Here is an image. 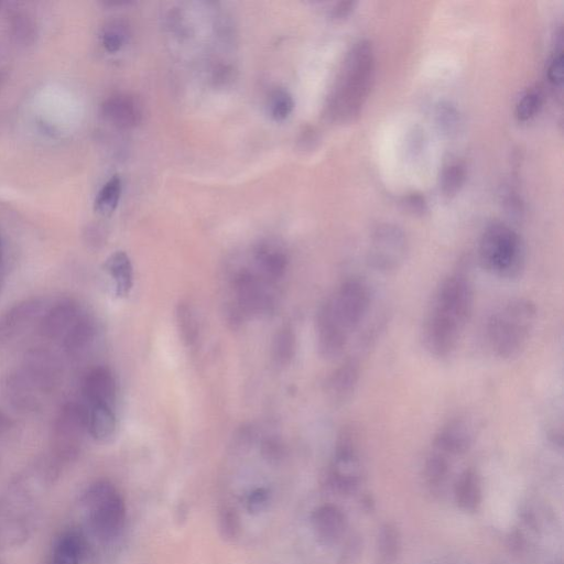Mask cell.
Listing matches in <instances>:
<instances>
[{"label":"cell","mask_w":564,"mask_h":564,"mask_svg":"<svg viewBox=\"0 0 564 564\" xmlns=\"http://www.w3.org/2000/svg\"><path fill=\"white\" fill-rule=\"evenodd\" d=\"M61 466L51 457L32 463L0 494V549L26 544L34 535L47 497Z\"/></svg>","instance_id":"cell-1"},{"label":"cell","mask_w":564,"mask_h":564,"mask_svg":"<svg viewBox=\"0 0 564 564\" xmlns=\"http://www.w3.org/2000/svg\"><path fill=\"white\" fill-rule=\"evenodd\" d=\"M474 302V289L468 277L455 274L441 282L423 325V345L430 355L447 359L458 349L472 318Z\"/></svg>","instance_id":"cell-2"},{"label":"cell","mask_w":564,"mask_h":564,"mask_svg":"<svg viewBox=\"0 0 564 564\" xmlns=\"http://www.w3.org/2000/svg\"><path fill=\"white\" fill-rule=\"evenodd\" d=\"M375 79V56L370 42L363 40L347 54L338 86L331 100V114L340 122L359 117Z\"/></svg>","instance_id":"cell-3"},{"label":"cell","mask_w":564,"mask_h":564,"mask_svg":"<svg viewBox=\"0 0 564 564\" xmlns=\"http://www.w3.org/2000/svg\"><path fill=\"white\" fill-rule=\"evenodd\" d=\"M537 321V307L526 298L509 300L487 323V341L502 360H512L526 349Z\"/></svg>","instance_id":"cell-4"},{"label":"cell","mask_w":564,"mask_h":564,"mask_svg":"<svg viewBox=\"0 0 564 564\" xmlns=\"http://www.w3.org/2000/svg\"><path fill=\"white\" fill-rule=\"evenodd\" d=\"M82 508L90 534L102 542L115 540L126 523V505L110 481H97L82 496Z\"/></svg>","instance_id":"cell-5"},{"label":"cell","mask_w":564,"mask_h":564,"mask_svg":"<svg viewBox=\"0 0 564 564\" xmlns=\"http://www.w3.org/2000/svg\"><path fill=\"white\" fill-rule=\"evenodd\" d=\"M479 259L487 273L502 279H516L523 275L526 265L522 238L506 224L493 223L481 237Z\"/></svg>","instance_id":"cell-6"},{"label":"cell","mask_w":564,"mask_h":564,"mask_svg":"<svg viewBox=\"0 0 564 564\" xmlns=\"http://www.w3.org/2000/svg\"><path fill=\"white\" fill-rule=\"evenodd\" d=\"M88 407L69 401L54 418L50 436V457L61 468L78 459L88 432Z\"/></svg>","instance_id":"cell-7"},{"label":"cell","mask_w":564,"mask_h":564,"mask_svg":"<svg viewBox=\"0 0 564 564\" xmlns=\"http://www.w3.org/2000/svg\"><path fill=\"white\" fill-rule=\"evenodd\" d=\"M333 316L347 333H352L367 316L372 295L366 282L361 279H349L343 282L335 294L327 300Z\"/></svg>","instance_id":"cell-8"},{"label":"cell","mask_w":564,"mask_h":564,"mask_svg":"<svg viewBox=\"0 0 564 564\" xmlns=\"http://www.w3.org/2000/svg\"><path fill=\"white\" fill-rule=\"evenodd\" d=\"M408 240L403 230L392 224L378 226L371 237L367 262L382 273H390L405 263Z\"/></svg>","instance_id":"cell-9"},{"label":"cell","mask_w":564,"mask_h":564,"mask_svg":"<svg viewBox=\"0 0 564 564\" xmlns=\"http://www.w3.org/2000/svg\"><path fill=\"white\" fill-rule=\"evenodd\" d=\"M19 368L43 396L54 392L61 383L63 375L61 361L56 354L42 347L29 350Z\"/></svg>","instance_id":"cell-10"},{"label":"cell","mask_w":564,"mask_h":564,"mask_svg":"<svg viewBox=\"0 0 564 564\" xmlns=\"http://www.w3.org/2000/svg\"><path fill=\"white\" fill-rule=\"evenodd\" d=\"M46 311V300H21L0 314V346L13 342L24 334Z\"/></svg>","instance_id":"cell-11"},{"label":"cell","mask_w":564,"mask_h":564,"mask_svg":"<svg viewBox=\"0 0 564 564\" xmlns=\"http://www.w3.org/2000/svg\"><path fill=\"white\" fill-rule=\"evenodd\" d=\"M2 392L9 406L19 414H34L42 405L40 390L19 367L5 375Z\"/></svg>","instance_id":"cell-12"},{"label":"cell","mask_w":564,"mask_h":564,"mask_svg":"<svg viewBox=\"0 0 564 564\" xmlns=\"http://www.w3.org/2000/svg\"><path fill=\"white\" fill-rule=\"evenodd\" d=\"M80 303L63 298L43 312L39 320V334L43 339L60 340L82 316Z\"/></svg>","instance_id":"cell-13"},{"label":"cell","mask_w":564,"mask_h":564,"mask_svg":"<svg viewBox=\"0 0 564 564\" xmlns=\"http://www.w3.org/2000/svg\"><path fill=\"white\" fill-rule=\"evenodd\" d=\"M317 333L319 351L323 359H338L345 350L350 333L335 319L328 301L323 303L318 312Z\"/></svg>","instance_id":"cell-14"},{"label":"cell","mask_w":564,"mask_h":564,"mask_svg":"<svg viewBox=\"0 0 564 564\" xmlns=\"http://www.w3.org/2000/svg\"><path fill=\"white\" fill-rule=\"evenodd\" d=\"M269 282L263 277L244 270L234 280L238 307L246 313L266 312L271 305Z\"/></svg>","instance_id":"cell-15"},{"label":"cell","mask_w":564,"mask_h":564,"mask_svg":"<svg viewBox=\"0 0 564 564\" xmlns=\"http://www.w3.org/2000/svg\"><path fill=\"white\" fill-rule=\"evenodd\" d=\"M82 393L89 406L107 405L114 408L117 386L115 377L105 366H96L85 374Z\"/></svg>","instance_id":"cell-16"},{"label":"cell","mask_w":564,"mask_h":564,"mask_svg":"<svg viewBox=\"0 0 564 564\" xmlns=\"http://www.w3.org/2000/svg\"><path fill=\"white\" fill-rule=\"evenodd\" d=\"M89 551V540L82 530H65L54 542L50 564H83Z\"/></svg>","instance_id":"cell-17"},{"label":"cell","mask_w":564,"mask_h":564,"mask_svg":"<svg viewBox=\"0 0 564 564\" xmlns=\"http://www.w3.org/2000/svg\"><path fill=\"white\" fill-rule=\"evenodd\" d=\"M102 113L108 122L122 129L136 127L143 117L140 103L128 94L108 97L102 105Z\"/></svg>","instance_id":"cell-18"},{"label":"cell","mask_w":564,"mask_h":564,"mask_svg":"<svg viewBox=\"0 0 564 564\" xmlns=\"http://www.w3.org/2000/svg\"><path fill=\"white\" fill-rule=\"evenodd\" d=\"M314 534L321 544L331 546L336 544L345 533L346 518L340 508L324 505L316 509L311 517Z\"/></svg>","instance_id":"cell-19"},{"label":"cell","mask_w":564,"mask_h":564,"mask_svg":"<svg viewBox=\"0 0 564 564\" xmlns=\"http://www.w3.org/2000/svg\"><path fill=\"white\" fill-rule=\"evenodd\" d=\"M473 432L462 419H453L444 425L433 441L435 448L442 454L461 455L472 446Z\"/></svg>","instance_id":"cell-20"},{"label":"cell","mask_w":564,"mask_h":564,"mask_svg":"<svg viewBox=\"0 0 564 564\" xmlns=\"http://www.w3.org/2000/svg\"><path fill=\"white\" fill-rule=\"evenodd\" d=\"M97 335V324L93 317L82 314L62 338L65 354L71 359H80L91 349Z\"/></svg>","instance_id":"cell-21"},{"label":"cell","mask_w":564,"mask_h":564,"mask_svg":"<svg viewBox=\"0 0 564 564\" xmlns=\"http://www.w3.org/2000/svg\"><path fill=\"white\" fill-rule=\"evenodd\" d=\"M255 262L259 276L271 284L285 276L288 268V257L278 244L265 242L255 249Z\"/></svg>","instance_id":"cell-22"},{"label":"cell","mask_w":564,"mask_h":564,"mask_svg":"<svg viewBox=\"0 0 564 564\" xmlns=\"http://www.w3.org/2000/svg\"><path fill=\"white\" fill-rule=\"evenodd\" d=\"M361 377L360 363L347 360L329 378L328 394L334 403H343L354 394Z\"/></svg>","instance_id":"cell-23"},{"label":"cell","mask_w":564,"mask_h":564,"mask_svg":"<svg viewBox=\"0 0 564 564\" xmlns=\"http://www.w3.org/2000/svg\"><path fill=\"white\" fill-rule=\"evenodd\" d=\"M8 35L16 46H34L39 34L37 19L28 10L14 9L7 17Z\"/></svg>","instance_id":"cell-24"},{"label":"cell","mask_w":564,"mask_h":564,"mask_svg":"<svg viewBox=\"0 0 564 564\" xmlns=\"http://www.w3.org/2000/svg\"><path fill=\"white\" fill-rule=\"evenodd\" d=\"M104 270L114 282L115 296L127 298L134 287V269L129 256L118 251L106 259Z\"/></svg>","instance_id":"cell-25"},{"label":"cell","mask_w":564,"mask_h":564,"mask_svg":"<svg viewBox=\"0 0 564 564\" xmlns=\"http://www.w3.org/2000/svg\"><path fill=\"white\" fill-rule=\"evenodd\" d=\"M88 432L99 442L111 440L116 432L117 420L114 408L107 405H94L88 408Z\"/></svg>","instance_id":"cell-26"},{"label":"cell","mask_w":564,"mask_h":564,"mask_svg":"<svg viewBox=\"0 0 564 564\" xmlns=\"http://www.w3.org/2000/svg\"><path fill=\"white\" fill-rule=\"evenodd\" d=\"M455 500L464 512L477 511L482 502V488L479 476L474 471L464 472L455 486Z\"/></svg>","instance_id":"cell-27"},{"label":"cell","mask_w":564,"mask_h":564,"mask_svg":"<svg viewBox=\"0 0 564 564\" xmlns=\"http://www.w3.org/2000/svg\"><path fill=\"white\" fill-rule=\"evenodd\" d=\"M401 548L398 529L393 524L384 525L377 538V564H396Z\"/></svg>","instance_id":"cell-28"},{"label":"cell","mask_w":564,"mask_h":564,"mask_svg":"<svg viewBox=\"0 0 564 564\" xmlns=\"http://www.w3.org/2000/svg\"><path fill=\"white\" fill-rule=\"evenodd\" d=\"M123 184L121 178L114 176L108 180L104 187L100 190L94 202V211L103 216L110 218L117 209L119 200H121Z\"/></svg>","instance_id":"cell-29"},{"label":"cell","mask_w":564,"mask_h":564,"mask_svg":"<svg viewBox=\"0 0 564 564\" xmlns=\"http://www.w3.org/2000/svg\"><path fill=\"white\" fill-rule=\"evenodd\" d=\"M296 352V336L289 328L280 329L273 342V357L277 364L285 366L290 363Z\"/></svg>","instance_id":"cell-30"},{"label":"cell","mask_w":564,"mask_h":564,"mask_svg":"<svg viewBox=\"0 0 564 564\" xmlns=\"http://www.w3.org/2000/svg\"><path fill=\"white\" fill-rule=\"evenodd\" d=\"M177 321L182 341L192 346L198 340L199 330L197 319L187 303H180L178 306Z\"/></svg>","instance_id":"cell-31"},{"label":"cell","mask_w":564,"mask_h":564,"mask_svg":"<svg viewBox=\"0 0 564 564\" xmlns=\"http://www.w3.org/2000/svg\"><path fill=\"white\" fill-rule=\"evenodd\" d=\"M466 179L465 167L460 162H454L443 169L441 175V190L447 197L457 194Z\"/></svg>","instance_id":"cell-32"},{"label":"cell","mask_w":564,"mask_h":564,"mask_svg":"<svg viewBox=\"0 0 564 564\" xmlns=\"http://www.w3.org/2000/svg\"><path fill=\"white\" fill-rule=\"evenodd\" d=\"M127 40V27L121 20L108 23L102 34V43L106 51L115 53L121 50Z\"/></svg>","instance_id":"cell-33"},{"label":"cell","mask_w":564,"mask_h":564,"mask_svg":"<svg viewBox=\"0 0 564 564\" xmlns=\"http://www.w3.org/2000/svg\"><path fill=\"white\" fill-rule=\"evenodd\" d=\"M542 101H544V95L539 89L527 91L517 103L516 117L522 122L529 121L539 112Z\"/></svg>","instance_id":"cell-34"},{"label":"cell","mask_w":564,"mask_h":564,"mask_svg":"<svg viewBox=\"0 0 564 564\" xmlns=\"http://www.w3.org/2000/svg\"><path fill=\"white\" fill-rule=\"evenodd\" d=\"M270 114L276 121H285L295 108V101L286 90H276L270 97Z\"/></svg>","instance_id":"cell-35"},{"label":"cell","mask_w":564,"mask_h":564,"mask_svg":"<svg viewBox=\"0 0 564 564\" xmlns=\"http://www.w3.org/2000/svg\"><path fill=\"white\" fill-rule=\"evenodd\" d=\"M449 472V462L444 454L438 452L430 455L426 462V475L431 483H440Z\"/></svg>","instance_id":"cell-36"},{"label":"cell","mask_w":564,"mask_h":564,"mask_svg":"<svg viewBox=\"0 0 564 564\" xmlns=\"http://www.w3.org/2000/svg\"><path fill=\"white\" fill-rule=\"evenodd\" d=\"M270 502V491L265 487H258L247 495L246 508L249 513L257 515L265 512Z\"/></svg>","instance_id":"cell-37"},{"label":"cell","mask_w":564,"mask_h":564,"mask_svg":"<svg viewBox=\"0 0 564 564\" xmlns=\"http://www.w3.org/2000/svg\"><path fill=\"white\" fill-rule=\"evenodd\" d=\"M220 528L223 537L226 539H235L240 534V518L233 509H224L220 517Z\"/></svg>","instance_id":"cell-38"},{"label":"cell","mask_w":564,"mask_h":564,"mask_svg":"<svg viewBox=\"0 0 564 564\" xmlns=\"http://www.w3.org/2000/svg\"><path fill=\"white\" fill-rule=\"evenodd\" d=\"M547 77L549 82L555 86H561L563 83V53L562 49L556 51L551 58L548 69Z\"/></svg>","instance_id":"cell-39"},{"label":"cell","mask_w":564,"mask_h":564,"mask_svg":"<svg viewBox=\"0 0 564 564\" xmlns=\"http://www.w3.org/2000/svg\"><path fill=\"white\" fill-rule=\"evenodd\" d=\"M439 123L444 130L451 132L458 123V114L453 107L442 105L438 112Z\"/></svg>","instance_id":"cell-40"},{"label":"cell","mask_w":564,"mask_h":564,"mask_svg":"<svg viewBox=\"0 0 564 564\" xmlns=\"http://www.w3.org/2000/svg\"><path fill=\"white\" fill-rule=\"evenodd\" d=\"M405 204L407 206V209L414 214H425L428 209L425 198H423L422 195L418 193L408 195L405 200Z\"/></svg>","instance_id":"cell-41"},{"label":"cell","mask_w":564,"mask_h":564,"mask_svg":"<svg viewBox=\"0 0 564 564\" xmlns=\"http://www.w3.org/2000/svg\"><path fill=\"white\" fill-rule=\"evenodd\" d=\"M355 6V2H342L334 7L332 17L336 20L345 19L354 12Z\"/></svg>","instance_id":"cell-42"},{"label":"cell","mask_w":564,"mask_h":564,"mask_svg":"<svg viewBox=\"0 0 564 564\" xmlns=\"http://www.w3.org/2000/svg\"><path fill=\"white\" fill-rule=\"evenodd\" d=\"M14 427V420L6 414L2 407H0V437L5 436L6 433L12 431Z\"/></svg>","instance_id":"cell-43"},{"label":"cell","mask_w":564,"mask_h":564,"mask_svg":"<svg viewBox=\"0 0 564 564\" xmlns=\"http://www.w3.org/2000/svg\"><path fill=\"white\" fill-rule=\"evenodd\" d=\"M0 85H2V74H0Z\"/></svg>","instance_id":"cell-44"},{"label":"cell","mask_w":564,"mask_h":564,"mask_svg":"<svg viewBox=\"0 0 564 564\" xmlns=\"http://www.w3.org/2000/svg\"><path fill=\"white\" fill-rule=\"evenodd\" d=\"M0 564H7V563H5L3 560H0Z\"/></svg>","instance_id":"cell-45"}]
</instances>
